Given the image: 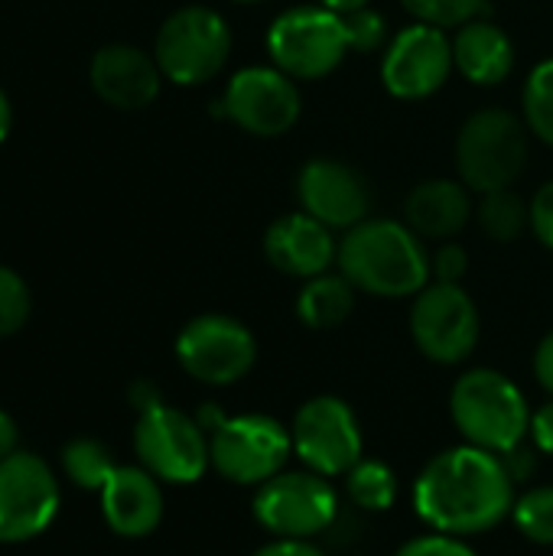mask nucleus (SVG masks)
Wrapping results in <instances>:
<instances>
[{
	"instance_id": "obj_1",
	"label": "nucleus",
	"mask_w": 553,
	"mask_h": 556,
	"mask_svg": "<svg viewBox=\"0 0 553 556\" xmlns=\"http://www.w3.org/2000/svg\"><path fill=\"white\" fill-rule=\"evenodd\" d=\"M515 498L518 485L505 469V459L469 443L430 456L411 485L414 515L427 525V531L456 534L466 541L505 525Z\"/></svg>"
},
{
	"instance_id": "obj_2",
	"label": "nucleus",
	"mask_w": 553,
	"mask_h": 556,
	"mask_svg": "<svg viewBox=\"0 0 553 556\" xmlns=\"http://www.w3.org/2000/svg\"><path fill=\"white\" fill-rule=\"evenodd\" d=\"M336 264L355 290L381 300H414L433 280L420 235L391 218H365L349 228Z\"/></svg>"
},
{
	"instance_id": "obj_3",
	"label": "nucleus",
	"mask_w": 553,
	"mask_h": 556,
	"mask_svg": "<svg viewBox=\"0 0 553 556\" xmlns=\"http://www.w3.org/2000/svg\"><path fill=\"white\" fill-rule=\"evenodd\" d=\"M531 404L525 391L495 368H469L453 381L450 420L463 443L505 456L528 443Z\"/></svg>"
},
{
	"instance_id": "obj_4",
	"label": "nucleus",
	"mask_w": 553,
	"mask_h": 556,
	"mask_svg": "<svg viewBox=\"0 0 553 556\" xmlns=\"http://www.w3.org/2000/svg\"><path fill=\"white\" fill-rule=\"evenodd\" d=\"M251 515L257 528L284 541H316L342 515V498L332 479L313 469H284L254 489Z\"/></svg>"
},
{
	"instance_id": "obj_5",
	"label": "nucleus",
	"mask_w": 553,
	"mask_h": 556,
	"mask_svg": "<svg viewBox=\"0 0 553 556\" xmlns=\"http://www.w3.org/2000/svg\"><path fill=\"white\" fill-rule=\"evenodd\" d=\"M209 456L218 479L241 489H257L287 469L293 456L290 427L271 414L225 417L209 433Z\"/></svg>"
},
{
	"instance_id": "obj_6",
	"label": "nucleus",
	"mask_w": 553,
	"mask_h": 556,
	"mask_svg": "<svg viewBox=\"0 0 553 556\" xmlns=\"http://www.w3.org/2000/svg\"><path fill=\"white\" fill-rule=\"evenodd\" d=\"M456 166L473 192L512 189L528 166L525 124L502 108L476 111L456 137Z\"/></svg>"
},
{
	"instance_id": "obj_7",
	"label": "nucleus",
	"mask_w": 553,
	"mask_h": 556,
	"mask_svg": "<svg viewBox=\"0 0 553 556\" xmlns=\"http://www.w3.org/2000/svg\"><path fill=\"white\" fill-rule=\"evenodd\" d=\"M290 440L297 463L332 482L345 479V472L365 456L362 420L352 404L336 394L303 401L290 420Z\"/></svg>"
},
{
	"instance_id": "obj_8",
	"label": "nucleus",
	"mask_w": 553,
	"mask_h": 556,
	"mask_svg": "<svg viewBox=\"0 0 553 556\" xmlns=\"http://www.w3.org/2000/svg\"><path fill=\"white\" fill-rule=\"evenodd\" d=\"M231 55V29L212 7H183L156 33L153 59L173 85H202L215 78Z\"/></svg>"
},
{
	"instance_id": "obj_9",
	"label": "nucleus",
	"mask_w": 553,
	"mask_h": 556,
	"mask_svg": "<svg viewBox=\"0 0 553 556\" xmlns=\"http://www.w3.org/2000/svg\"><path fill=\"white\" fill-rule=\"evenodd\" d=\"M134 453L140 466L166 485H196L212 469L209 433L196 417L169 404L137 414Z\"/></svg>"
},
{
	"instance_id": "obj_10",
	"label": "nucleus",
	"mask_w": 553,
	"mask_h": 556,
	"mask_svg": "<svg viewBox=\"0 0 553 556\" xmlns=\"http://www.w3.org/2000/svg\"><path fill=\"white\" fill-rule=\"evenodd\" d=\"M176 362L199 384L231 388L251 375L257 362V339L235 316L202 313L179 329Z\"/></svg>"
},
{
	"instance_id": "obj_11",
	"label": "nucleus",
	"mask_w": 553,
	"mask_h": 556,
	"mask_svg": "<svg viewBox=\"0 0 553 556\" xmlns=\"http://www.w3.org/2000/svg\"><path fill=\"white\" fill-rule=\"evenodd\" d=\"M411 339L433 365H463L482 336L476 300L460 283L433 280L411 303Z\"/></svg>"
},
{
	"instance_id": "obj_12",
	"label": "nucleus",
	"mask_w": 553,
	"mask_h": 556,
	"mask_svg": "<svg viewBox=\"0 0 553 556\" xmlns=\"http://www.w3.org/2000/svg\"><path fill=\"white\" fill-rule=\"evenodd\" d=\"M267 52L274 65L290 78H326L342 65L349 52L345 23L326 7L284 10L267 29Z\"/></svg>"
},
{
	"instance_id": "obj_13",
	"label": "nucleus",
	"mask_w": 553,
	"mask_h": 556,
	"mask_svg": "<svg viewBox=\"0 0 553 556\" xmlns=\"http://www.w3.org/2000/svg\"><path fill=\"white\" fill-rule=\"evenodd\" d=\"M59 482L33 453L0 459V544H26L39 538L59 515Z\"/></svg>"
},
{
	"instance_id": "obj_14",
	"label": "nucleus",
	"mask_w": 553,
	"mask_h": 556,
	"mask_svg": "<svg viewBox=\"0 0 553 556\" xmlns=\"http://www.w3.org/2000/svg\"><path fill=\"white\" fill-rule=\"evenodd\" d=\"M215 114L235 121L254 137H280L300 117V91L277 65H248L231 75Z\"/></svg>"
},
{
	"instance_id": "obj_15",
	"label": "nucleus",
	"mask_w": 553,
	"mask_h": 556,
	"mask_svg": "<svg viewBox=\"0 0 553 556\" xmlns=\"http://www.w3.org/2000/svg\"><path fill=\"white\" fill-rule=\"evenodd\" d=\"M453 72V42L447 39L443 26L417 20L404 26L385 59H381V81L388 94L401 101H420L437 94Z\"/></svg>"
},
{
	"instance_id": "obj_16",
	"label": "nucleus",
	"mask_w": 553,
	"mask_h": 556,
	"mask_svg": "<svg viewBox=\"0 0 553 556\" xmlns=\"http://www.w3.org/2000/svg\"><path fill=\"white\" fill-rule=\"evenodd\" d=\"M297 199L306 215L342 231L362 225L372 205L365 176L339 160H310L297 176Z\"/></svg>"
},
{
	"instance_id": "obj_17",
	"label": "nucleus",
	"mask_w": 553,
	"mask_h": 556,
	"mask_svg": "<svg viewBox=\"0 0 553 556\" xmlns=\"http://www.w3.org/2000/svg\"><path fill=\"white\" fill-rule=\"evenodd\" d=\"M95 94L117 111H140L156 101L163 72L153 55L137 46L111 42L101 46L88 68Z\"/></svg>"
},
{
	"instance_id": "obj_18",
	"label": "nucleus",
	"mask_w": 553,
	"mask_h": 556,
	"mask_svg": "<svg viewBox=\"0 0 553 556\" xmlns=\"http://www.w3.org/2000/svg\"><path fill=\"white\" fill-rule=\"evenodd\" d=\"M264 254L280 274L310 280L329 274L339 257V244L332 238V228H326L319 218L306 212H290L264 231Z\"/></svg>"
},
{
	"instance_id": "obj_19",
	"label": "nucleus",
	"mask_w": 553,
	"mask_h": 556,
	"mask_svg": "<svg viewBox=\"0 0 553 556\" xmlns=\"http://www.w3.org/2000/svg\"><path fill=\"white\" fill-rule=\"evenodd\" d=\"M98 495H101L104 525L124 541L150 538L163 525V511H166L163 482L150 476L143 466H117Z\"/></svg>"
},
{
	"instance_id": "obj_20",
	"label": "nucleus",
	"mask_w": 553,
	"mask_h": 556,
	"mask_svg": "<svg viewBox=\"0 0 553 556\" xmlns=\"http://www.w3.org/2000/svg\"><path fill=\"white\" fill-rule=\"evenodd\" d=\"M404 215H407V228L414 235L437 238V241L453 238L466 228V222L473 215L469 186L453 182V179H427L411 189Z\"/></svg>"
},
{
	"instance_id": "obj_21",
	"label": "nucleus",
	"mask_w": 553,
	"mask_h": 556,
	"mask_svg": "<svg viewBox=\"0 0 553 556\" xmlns=\"http://www.w3.org/2000/svg\"><path fill=\"white\" fill-rule=\"evenodd\" d=\"M453 65L473 85H502L515 68V46L502 26L469 20L453 39Z\"/></svg>"
},
{
	"instance_id": "obj_22",
	"label": "nucleus",
	"mask_w": 553,
	"mask_h": 556,
	"mask_svg": "<svg viewBox=\"0 0 553 556\" xmlns=\"http://www.w3.org/2000/svg\"><path fill=\"white\" fill-rule=\"evenodd\" d=\"M355 309V287L342 274H319L303 280L297 293V316L306 329H339Z\"/></svg>"
},
{
	"instance_id": "obj_23",
	"label": "nucleus",
	"mask_w": 553,
	"mask_h": 556,
	"mask_svg": "<svg viewBox=\"0 0 553 556\" xmlns=\"http://www.w3.org/2000/svg\"><path fill=\"white\" fill-rule=\"evenodd\" d=\"M345 502L359 515H385L398 502V472L375 456H362L345 472Z\"/></svg>"
},
{
	"instance_id": "obj_24",
	"label": "nucleus",
	"mask_w": 553,
	"mask_h": 556,
	"mask_svg": "<svg viewBox=\"0 0 553 556\" xmlns=\"http://www.w3.org/2000/svg\"><path fill=\"white\" fill-rule=\"evenodd\" d=\"M62 469L72 479V485L85 489V492H101L108 485V479L114 476L117 463L111 456V450L98 440H72L62 450Z\"/></svg>"
},
{
	"instance_id": "obj_25",
	"label": "nucleus",
	"mask_w": 553,
	"mask_h": 556,
	"mask_svg": "<svg viewBox=\"0 0 553 556\" xmlns=\"http://www.w3.org/2000/svg\"><path fill=\"white\" fill-rule=\"evenodd\" d=\"M479 222L489 238L515 241L525 228H531V205H525V199L512 189H495L482 195Z\"/></svg>"
},
{
	"instance_id": "obj_26",
	"label": "nucleus",
	"mask_w": 553,
	"mask_h": 556,
	"mask_svg": "<svg viewBox=\"0 0 553 556\" xmlns=\"http://www.w3.org/2000/svg\"><path fill=\"white\" fill-rule=\"evenodd\" d=\"M512 521L538 547H553V485H531L515 498Z\"/></svg>"
},
{
	"instance_id": "obj_27",
	"label": "nucleus",
	"mask_w": 553,
	"mask_h": 556,
	"mask_svg": "<svg viewBox=\"0 0 553 556\" xmlns=\"http://www.w3.org/2000/svg\"><path fill=\"white\" fill-rule=\"evenodd\" d=\"M525 124L528 130L553 147V59L535 65L525 85Z\"/></svg>"
},
{
	"instance_id": "obj_28",
	"label": "nucleus",
	"mask_w": 553,
	"mask_h": 556,
	"mask_svg": "<svg viewBox=\"0 0 553 556\" xmlns=\"http://www.w3.org/2000/svg\"><path fill=\"white\" fill-rule=\"evenodd\" d=\"M29 309H33V300H29L26 280L16 270L0 264V339L16 336L26 326Z\"/></svg>"
},
{
	"instance_id": "obj_29",
	"label": "nucleus",
	"mask_w": 553,
	"mask_h": 556,
	"mask_svg": "<svg viewBox=\"0 0 553 556\" xmlns=\"http://www.w3.org/2000/svg\"><path fill=\"white\" fill-rule=\"evenodd\" d=\"M404 7L433 26H463L469 20H476L482 0H404Z\"/></svg>"
},
{
	"instance_id": "obj_30",
	"label": "nucleus",
	"mask_w": 553,
	"mask_h": 556,
	"mask_svg": "<svg viewBox=\"0 0 553 556\" xmlns=\"http://www.w3.org/2000/svg\"><path fill=\"white\" fill-rule=\"evenodd\" d=\"M345 23V39H349V52H375L381 49L385 36H388V23L378 10L362 7L355 13L342 16Z\"/></svg>"
},
{
	"instance_id": "obj_31",
	"label": "nucleus",
	"mask_w": 553,
	"mask_h": 556,
	"mask_svg": "<svg viewBox=\"0 0 553 556\" xmlns=\"http://www.w3.org/2000/svg\"><path fill=\"white\" fill-rule=\"evenodd\" d=\"M394 556H479L476 547L466 541V538H456V534H440V531H427V534H417L411 541H404Z\"/></svg>"
},
{
	"instance_id": "obj_32",
	"label": "nucleus",
	"mask_w": 553,
	"mask_h": 556,
	"mask_svg": "<svg viewBox=\"0 0 553 556\" xmlns=\"http://www.w3.org/2000/svg\"><path fill=\"white\" fill-rule=\"evenodd\" d=\"M466 270H469V254H466L460 244H453V241H447V244L430 257V274H433V280L460 283V280L466 277Z\"/></svg>"
},
{
	"instance_id": "obj_33",
	"label": "nucleus",
	"mask_w": 553,
	"mask_h": 556,
	"mask_svg": "<svg viewBox=\"0 0 553 556\" xmlns=\"http://www.w3.org/2000/svg\"><path fill=\"white\" fill-rule=\"evenodd\" d=\"M531 231L544 248L553 251V182L541 186L531 199Z\"/></svg>"
},
{
	"instance_id": "obj_34",
	"label": "nucleus",
	"mask_w": 553,
	"mask_h": 556,
	"mask_svg": "<svg viewBox=\"0 0 553 556\" xmlns=\"http://www.w3.org/2000/svg\"><path fill=\"white\" fill-rule=\"evenodd\" d=\"M528 443H531L541 456H551L553 459V397H548V401L531 414Z\"/></svg>"
},
{
	"instance_id": "obj_35",
	"label": "nucleus",
	"mask_w": 553,
	"mask_h": 556,
	"mask_svg": "<svg viewBox=\"0 0 553 556\" xmlns=\"http://www.w3.org/2000/svg\"><path fill=\"white\" fill-rule=\"evenodd\" d=\"M502 459H505V469L512 472V479H515V485H518V482H531V476L538 472V459H541V453H538L531 443H521L518 450L505 453Z\"/></svg>"
},
{
	"instance_id": "obj_36",
	"label": "nucleus",
	"mask_w": 553,
	"mask_h": 556,
	"mask_svg": "<svg viewBox=\"0 0 553 556\" xmlns=\"http://www.w3.org/2000/svg\"><path fill=\"white\" fill-rule=\"evenodd\" d=\"M251 556H329L316 541H284L271 538L264 547H257Z\"/></svg>"
},
{
	"instance_id": "obj_37",
	"label": "nucleus",
	"mask_w": 553,
	"mask_h": 556,
	"mask_svg": "<svg viewBox=\"0 0 553 556\" xmlns=\"http://www.w3.org/2000/svg\"><path fill=\"white\" fill-rule=\"evenodd\" d=\"M531 368H535V378H538L541 391H548V397H553V329L538 342Z\"/></svg>"
},
{
	"instance_id": "obj_38",
	"label": "nucleus",
	"mask_w": 553,
	"mask_h": 556,
	"mask_svg": "<svg viewBox=\"0 0 553 556\" xmlns=\"http://www.w3.org/2000/svg\"><path fill=\"white\" fill-rule=\"evenodd\" d=\"M130 404L137 407V414H143V410L163 404V397H160V391H156L150 381H137V384L130 388Z\"/></svg>"
},
{
	"instance_id": "obj_39",
	"label": "nucleus",
	"mask_w": 553,
	"mask_h": 556,
	"mask_svg": "<svg viewBox=\"0 0 553 556\" xmlns=\"http://www.w3.org/2000/svg\"><path fill=\"white\" fill-rule=\"evenodd\" d=\"M10 453H16V420L0 410V459H7Z\"/></svg>"
},
{
	"instance_id": "obj_40",
	"label": "nucleus",
	"mask_w": 553,
	"mask_h": 556,
	"mask_svg": "<svg viewBox=\"0 0 553 556\" xmlns=\"http://www.w3.org/2000/svg\"><path fill=\"white\" fill-rule=\"evenodd\" d=\"M323 7L339 13V16H345V13H355V10L368 7V0H323Z\"/></svg>"
},
{
	"instance_id": "obj_41",
	"label": "nucleus",
	"mask_w": 553,
	"mask_h": 556,
	"mask_svg": "<svg viewBox=\"0 0 553 556\" xmlns=\"http://www.w3.org/2000/svg\"><path fill=\"white\" fill-rule=\"evenodd\" d=\"M10 124H13V111H10V101H7V94H3V88H0V143H3L7 134H10Z\"/></svg>"
},
{
	"instance_id": "obj_42",
	"label": "nucleus",
	"mask_w": 553,
	"mask_h": 556,
	"mask_svg": "<svg viewBox=\"0 0 553 556\" xmlns=\"http://www.w3.org/2000/svg\"><path fill=\"white\" fill-rule=\"evenodd\" d=\"M235 3H257V0H235Z\"/></svg>"
}]
</instances>
